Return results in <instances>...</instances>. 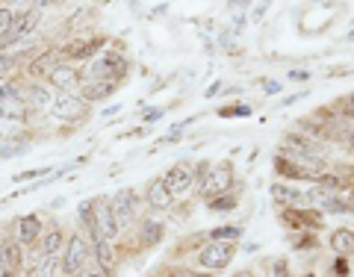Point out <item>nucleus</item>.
<instances>
[{
  "label": "nucleus",
  "instance_id": "f257e3e1",
  "mask_svg": "<svg viewBox=\"0 0 354 277\" xmlns=\"http://www.w3.org/2000/svg\"><path fill=\"white\" fill-rule=\"evenodd\" d=\"M130 71H133V62L127 53L118 48H106L97 53L92 62H86L83 77H97V80H109V83L121 86L130 77Z\"/></svg>",
  "mask_w": 354,
  "mask_h": 277
},
{
  "label": "nucleus",
  "instance_id": "f03ea898",
  "mask_svg": "<svg viewBox=\"0 0 354 277\" xmlns=\"http://www.w3.org/2000/svg\"><path fill=\"white\" fill-rule=\"evenodd\" d=\"M88 115H92V106H88L80 95H57V101L48 109V121L62 130H74V127L86 124Z\"/></svg>",
  "mask_w": 354,
  "mask_h": 277
},
{
  "label": "nucleus",
  "instance_id": "7ed1b4c3",
  "mask_svg": "<svg viewBox=\"0 0 354 277\" xmlns=\"http://www.w3.org/2000/svg\"><path fill=\"white\" fill-rule=\"evenodd\" d=\"M106 36H97V32H74V36H68L62 44H59V59L65 62H74V65H86V62H92L97 53L106 50L109 44Z\"/></svg>",
  "mask_w": 354,
  "mask_h": 277
},
{
  "label": "nucleus",
  "instance_id": "20e7f679",
  "mask_svg": "<svg viewBox=\"0 0 354 277\" xmlns=\"http://www.w3.org/2000/svg\"><path fill=\"white\" fill-rule=\"evenodd\" d=\"M86 265H92V242L86 239V233H68V242L59 254V274L77 277Z\"/></svg>",
  "mask_w": 354,
  "mask_h": 277
},
{
  "label": "nucleus",
  "instance_id": "39448f33",
  "mask_svg": "<svg viewBox=\"0 0 354 277\" xmlns=\"http://www.w3.org/2000/svg\"><path fill=\"white\" fill-rule=\"evenodd\" d=\"M236 257V245L234 242H213L207 239L201 248L195 251V269H204V271H221L227 269Z\"/></svg>",
  "mask_w": 354,
  "mask_h": 277
},
{
  "label": "nucleus",
  "instance_id": "423d86ee",
  "mask_svg": "<svg viewBox=\"0 0 354 277\" xmlns=\"http://www.w3.org/2000/svg\"><path fill=\"white\" fill-rule=\"evenodd\" d=\"M234 183H236V171H234V162L230 160H221V162H213L209 165V171L207 177L201 180V186H198V195L204 198H213V195H225L234 189Z\"/></svg>",
  "mask_w": 354,
  "mask_h": 277
},
{
  "label": "nucleus",
  "instance_id": "0eeeda50",
  "mask_svg": "<svg viewBox=\"0 0 354 277\" xmlns=\"http://www.w3.org/2000/svg\"><path fill=\"white\" fill-rule=\"evenodd\" d=\"M44 83H48L57 95H77V88L83 83V68L74 62L59 59L48 74H44Z\"/></svg>",
  "mask_w": 354,
  "mask_h": 277
},
{
  "label": "nucleus",
  "instance_id": "6e6552de",
  "mask_svg": "<svg viewBox=\"0 0 354 277\" xmlns=\"http://www.w3.org/2000/svg\"><path fill=\"white\" fill-rule=\"evenodd\" d=\"M109 204H113V213H115V221H118V227H121V233L130 227H136V221H139V192L136 189H118L115 195H109Z\"/></svg>",
  "mask_w": 354,
  "mask_h": 277
},
{
  "label": "nucleus",
  "instance_id": "1a4fd4ad",
  "mask_svg": "<svg viewBox=\"0 0 354 277\" xmlns=\"http://www.w3.org/2000/svg\"><path fill=\"white\" fill-rule=\"evenodd\" d=\"M160 180H162L165 189H169L171 198H183V195H189L195 189V177H192V165L189 162L169 165V169L160 174Z\"/></svg>",
  "mask_w": 354,
  "mask_h": 277
},
{
  "label": "nucleus",
  "instance_id": "9d476101",
  "mask_svg": "<svg viewBox=\"0 0 354 277\" xmlns=\"http://www.w3.org/2000/svg\"><path fill=\"white\" fill-rule=\"evenodd\" d=\"M44 230V216L41 213H24L12 221V239L21 248H36Z\"/></svg>",
  "mask_w": 354,
  "mask_h": 277
},
{
  "label": "nucleus",
  "instance_id": "9b49d317",
  "mask_svg": "<svg viewBox=\"0 0 354 277\" xmlns=\"http://www.w3.org/2000/svg\"><path fill=\"white\" fill-rule=\"evenodd\" d=\"M21 97H24L27 106L36 115H48V109L53 106V101H57V92H53L44 80H24V92H21Z\"/></svg>",
  "mask_w": 354,
  "mask_h": 277
},
{
  "label": "nucleus",
  "instance_id": "f8f14e48",
  "mask_svg": "<svg viewBox=\"0 0 354 277\" xmlns=\"http://www.w3.org/2000/svg\"><path fill=\"white\" fill-rule=\"evenodd\" d=\"M95 227H97V233H101L104 239H109V242H115L121 236V227H118L115 213H113V204H109L106 195L95 198Z\"/></svg>",
  "mask_w": 354,
  "mask_h": 277
},
{
  "label": "nucleus",
  "instance_id": "ddd939ff",
  "mask_svg": "<svg viewBox=\"0 0 354 277\" xmlns=\"http://www.w3.org/2000/svg\"><path fill=\"white\" fill-rule=\"evenodd\" d=\"M77 95H80L88 106H95V104H104V101H109V97H115L118 95V86L109 83V80H97V77H83L80 88H77Z\"/></svg>",
  "mask_w": 354,
  "mask_h": 277
},
{
  "label": "nucleus",
  "instance_id": "4468645a",
  "mask_svg": "<svg viewBox=\"0 0 354 277\" xmlns=\"http://www.w3.org/2000/svg\"><path fill=\"white\" fill-rule=\"evenodd\" d=\"M65 242H68V233H65V227L62 225H44L41 230V239H39V251H41V257H50V260H59V254L65 248Z\"/></svg>",
  "mask_w": 354,
  "mask_h": 277
},
{
  "label": "nucleus",
  "instance_id": "2eb2a0df",
  "mask_svg": "<svg viewBox=\"0 0 354 277\" xmlns=\"http://www.w3.org/2000/svg\"><path fill=\"white\" fill-rule=\"evenodd\" d=\"M145 207L151 209V216L153 213L162 216V213H169V209L174 207V198L169 195V189L162 186L160 177H151L148 186H145Z\"/></svg>",
  "mask_w": 354,
  "mask_h": 277
},
{
  "label": "nucleus",
  "instance_id": "dca6fc26",
  "mask_svg": "<svg viewBox=\"0 0 354 277\" xmlns=\"http://www.w3.org/2000/svg\"><path fill=\"white\" fill-rule=\"evenodd\" d=\"M269 195H272V204L281 207V209H301V207H307L304 192L295 189L292 183H272Z\"/></svg>",
  "mask_w": 354,
  "mask_h": 277
},
{
  "label": "nucleus",
  "instance_id": "f3484780",
  "mask_svg": "<svg viewBox=\"0 0 354 277\" xmlns=\"http://www.w3.org/2000/svg\"><path fill=\"white\" fill-rule=\"evenodd\" d=\"M92 262L97 269H104L106 274H115L118 269V251H115V242H109L104 236L92 239Z\"/></svg>",
  "mask_w": 354,
  "mask_h": 277
},
{
  "label": "nucleus",
  "instance_id": "a211bd4d",
  "mask_svg": "<svg viewBox=\"0 0 354 277\" xmlns=\"http://www.w3.org/2000/svg\"><path fill=\"white\" fill-rule=\"evenodd\" d=\"M136 239L142 248H153L160 245V242L165 239V225L162 218H153V216H145L136 221Z\"/></svg>",
  "mask_w": 354,
  "mask_h": 277
},
{
  "label": "nucleus",
  "instance_id": "6ab92c4d",
  "mask_svg": "<svg viewBox=\"0 0 354 277\" xmlns=\"http://www.w3.org/2000/svg\"><path fill=\"white\" fill-rule=\"evenodd\" d=\"M281 153H286V157H313V153H319V145L316 139L301 136V133H286L281 142Z\"/></svg>",
  "mask_w": 354,
  "mask_h": 277
},
{
  "label": "nucleus",
  "instance_id": "aec40b11",
  "mask_svg": "<svg viewBox=\"0 0 354 277\" xmlns=\"http://www.w3.org/2000/svg\"><path fill=\"white\" fill-rule=\"evenodd\" d=\"M0 257H3V271H18L24 269V248L15 239H3L0 242Z\"/></svg>",
  "mask_w": 354,
  "mask_h": 277
},
{
  "label": "nucleus",
  "instance_id": "412c9836",
  "mask_svg": "<svg viewBox=\"0 0 354 277\" xmlns=\"http://www.w3.org/2000/svg\"><path fill=\"white\" fill-rule=\"evenodd\" d=\"M328 245H330V251L337 254V257H354V230L351 227H337L334 233H330V239H328Z\"/></svg>",
  "mask_w": 354,
  "mask_h": 277
},
{
  "label": "nucleus",
  "instance_id": "4be33fe9",
  "mask_svg": "<svg viewBox=\"0 0 354 277\" xmlns=\"http://www.w3.org/2000/svg\"><path fill=\"white\" fill-rule=\"evenodd\" d=\"M239 207V201H236V195H234V189L230 192H225V195H213V198H207V209L209 213H234V209Z\"/></svg>",
  "mask_w": 354,
  "mask_h": 277
},
{
  "label": "nucleus",
  "instance_id": "5701e85b",
  "mask_svg": "<svg viewBox=\"0 0 354 277\" xmlns=\"http://www.w3.org/2000/svg\"><path fill=\"white\" fill-rule=\"evenodd\" d=\"M242 233H245V230H242L239 225H218V227H213L207 233V239H213V242H236L242 239Z\"/></svg>",
  "mask_w": 354,
  "mask_h": 277
},
{
  "label": "nucleus",
  "instance_id": "b1692460",
  "mask_svg": "<svg viewBox=\"0 0 354 277\" xmlns=\"http://www.w3.org/2000/svg\"><path fill=\"white\" fill-rule=\"evenodd\" d=\"M18 71H21V59L15 57V53H0V83L18 77Z\"/></svg>",
  "mask_w": 354,
  "mask_h": 277
},
{
  "label": "nucleus",
  "instance_id": "393cba45",
  "mask_svg": "<svg viewBox=\"0 0 354 277\" xmlns=\"http://www.w3.org/2000/svg\"><path fill=\"white\" fill-rule=\"evenodd\" d=\"M21 277H59V260H50L44 257L32 271H24Z\"/></svg>",
  "mask_w": 354,
  "mask_h": 277
},
{
  "label": "nucleus",
  "instance_id": "a878e982",
  "mask_svg": "<svg viewBox=\"0 0 354 277\" xmlns=\"http://www.w3.org/2000/svg\"><path fill=\"white\" fill-rule=\"evenodd\" d=\"M21 92H24V77H12V80L0 83V101H9V97H21Z\"/></svg>",
  "mask_w": 354,
  "mask_h": 277
},
{
  "label": "nucleus",
  "instance_id": "bb28decb",
  "mask_svg": "<svg viewBox=\"0 0 354 277\" xmlns=\"http://www.w3.org/2000/svg\"><path fill=\"white\" fill-rule=\"evenodd\" d=\"M334 115L342 121V118H354V92H348V95H342L339 101H334Z\"/></svg>",
  "mask_w": 354,
  "mask_h": 277
},
{
  "label": "nucleus",
  "instance_id": "cd10ccee",
  "mask_svg": "<svg viewBox=\"0 0 354 277\" xmlns=\"http://www.w3.org/2000/svg\"><path fill=\"white\" fill-rule=\"evenodd\" d=\"M216 115H218V118H248V115H251V106H248V104H234V106H221Z\"/></svg>",
  "mask_w": 354,
  "mask_h": 277
},
{
  "label": "nucleus",
  "instance_id": "c85d7f7f",
  "mask_svg": "<svg viewBox=\"0 0 354 277\" xmlns=\"http://www.w3.org/2000/svg\"><path fill=\"white\" fill-rule=\"evenodd\" d=\"M53 174V169H30V171H21L12 177V183H24V180H48Z\"/></svg>",
  "mask_w": 354,
  "mask_h": 277
},
{
  "label": "nucleus",
  "instance_id": "c756f323",
  "mask_svg": "<svg viewBox=\"0 0 354 277\" xmlns=\"http://www.w3.org/2000/svg\"><path fill=\"white\" fill-rule=\"evenodd\" d=\"M15 12H18V6H15V3H3V0H0V36H3V32L9 30V24H12Z\"/></svg>",
  "mask_w": 354,
  "mask_h": 277
},
{
  "label": "nucleus",
  "instance_id": "7c9ffc66",
  "mask_svg": "<svg viewBox=\"0 0 354 277\" xmlns=\"http://www.w3.org/2000/svg\"><path fill=\"white\" fill-rule=\"evenodd\" d=\"M162 115H165V109H160V106H148L145 113H142V121H145V124H157V121H162Z\"/></svg>",
  "mask_w": 354,
  "mask_h": 277
},
{
  "label": "nucleus",
  "instance_id": "2f4dec72",
  "mask_svg": "<svg viewBox=\"0 0 354 277\" xmlns=\"http://www.w3.org/2000/svg\"><path fill=\"white\" fill-rule=\"evenodd\" d=\"M269 6H272V0H263V3H257V9H254V15H251L254 24H260V21L266 18V12H269Z\"/></svg>",
  "mask_w": 354,
  "mask_h": 277
},
{
  "label": "nucleus",
  "instance_id": "473e14b6",
  "mask_svg": "<svg viewBox=\"0 0 354 277\" xmlns=\"http://www.w3.org/2000/svg\"><path fill=\"white\" fill-rule=\"evenodd\" d=\"M77 277H113V274H106L104 269H97V265L92 262V265H86V269H83L80 274H77Z\"/></svg>",
  "mask_w": 354,
  "mask_h": 277
},
{
  "label": "nucleus",
  "instance_id": "72a5a7b5",
  "mask_svg": "<svg viewBox=\"0 0 354 277\" xmlns=\"http://www.w3.org/2000/svg\"><path fill=\"white\" fill-rule=\"evenodd\" d=\"M174 277H213V271H204V269H180Z\"/></svg>",
  "mask_w": 354,
  "mask_h": 277
},
{
  "label": "nucleus",
  "instance_id": "f704fd0d",
  "mask_svg": "<svg viewBox=\"0 0 354 277\" xmlns=\"http://www.w3.org/2000/svg\"><path fill=\"white\" fill-rule=\"evenodd\" d=\"M260 86H263L266 95H281V88H283L278 80H260Z\"/></svg>",
  "mask_w": 354,
  "mask_h": 277
},
{
  "label": "nucleus",
  "instance_id": "c9c22d12",
  "mask_svg": "<svg viewBox=\"0 0 354 277\" xmlns=\"http://www.w3.org/2000/svg\"><path fill=\"white\" fill-rule=\"evenodd\" d=\"M254 0H227V9H234V12H248V6Z\"/></svg>",
  "mask_w": 354,
  "mask_h": 277
},
{
  "label": "nucleus",
  "instance_id": "e433bc0d",
  "mask_svg": "<svg viewBox=\"0 0 354 277\" xmlns=\"http://www.w3.org/2000/svg\"><path fill=\"white\" fill-rule=\"evenodd\" d=\"M290 80H292V83H304V80H310V74H307L304 68H292V71H290Z\"/></svg>",
  "mask_w": 354,
  "mask_h": 277
},
{
  "label": "nucleus",
  "instance_id": "4c0bfd02",
  "mask_svg": "<svg viewBox=\"0 0 354 277\" xmlns=\"http://www.w3.org/2000/svg\"><path fill=\"white\" fill-rule=\"evenodd\" d=\"M218 92H221V83L216 80V83H213V86H209V88H207V92H204V97H216Z\"/></svg>",
  "mask_w": 354,
  "mask_h": 277
},
{
  "label": "nucleus",
  "instance_id": "58836bf2",
  "mask_svg": "<svg viewBox=\"0 0 354 277\" xmlns=\"http://www.w3.org/2000/svg\"><path fill=\"white\" fill-rule=\"evenodd\" d=\"M307 92H295V95H290V97H283V106H290V104H295V101H301Z\"/></svg>",
  "mask_w": 354,
  "mask_h": 277
},
{
  "label": "nucleus",
  "instance_id": "ea45409f",
  "mask_svg": "<svg viewBox=\"0 0 354 277\" xmlns=\"http://www.w3.org/2000/svg\"><path fill=\"white\" fill-rule=\"evenodd\" d=\"M121 113V104H113V106H106L104 109V118H109V115H118Z\"/></svg>",
  "mask_w": 354,
  "mask_h": 277
},
{
  "label": "nucleus",
  "instance_id": "a19ab883",
  "mask_svg": "<svg viewBox=\"0 0 354 277\" xmlns=\"http://www.w3.org/2000/svg\"><path fill=\"white\" fill-rule=\"evenodd\" d=\"M342 142H346L348 148H354V127H351L348 133H342Z\"/></svg>",
  "mask_w": 354,
  "mask_h": 277
},
{
  "label": "nucleus",
  "instance_id": "79ce46f5",
  "mask_svg": "<svg viewBox=\"0 0 354 277\" xmlns=\"http://www.w3.org/2000/svg\"><path fill=\"white\" fill-rule=\"evenodd\" d=\"M165 12H169V3H160L157 9H153V12L151 15H165Z\"/></svg>",
  "mask_w": 354,
  "mask_h": 277
},
{
  "label": "nucleus",
  "instance_id": "37998d69",
  "mask_svg": "<svg viewBox=\"0 0 354 277\" xmlns=\"http://www.w3.org/2000/svg\"><path fill=\"white\" fill-rule=\"evenodd\" d=\"M62 207H65V198L62 195L57 198V201H50V209H62Z\"/></svg>",
  "mask_w": 354,
  "mask_h": 277
},
{
  "label": "nucleus",
  "instance_id": "c03bdc74",
  "mask_svg": "<svg viewBox=\"0 0 354 277\" xmlns=\"http://www.w3.org/2000/svg\"><path fill=\"white\" fill-rule=\"evenodd\" d=\"M234 277H257V274H254V271H236Z\"/></svg>",
  "mask_w": 354,
  "mask_h": 277
},
{
  "label": "nucleus",
  "instance_id": "a18cd8bd",
  "mask_svg": "<svg viewBox=\"0 0 354 277\" xmlns=\"http://www.w3.org/2000/svg\"><path fill=\"white\" fill-rule=\"evenodd\" d=\"M346 41H354V30H351V32H348V36H346Z\"/></svg>",
  "mask_w": 354,
  "mask_h": 277
},
{
  "label": "nucleus",
  "instance_id": "49530a36",
  "mask_svg": "<svg viewBox=\"0 0 354 277\" xmlns=\"http://www.w3.org/2000/svg\"><path fill=\"white\" fill-rule=\"evenodd\" d=\"M0 274H3V257H0Z\"/></svg>",
  "mask_w": 354,
  "mask_h": 277
}]
</instances>
